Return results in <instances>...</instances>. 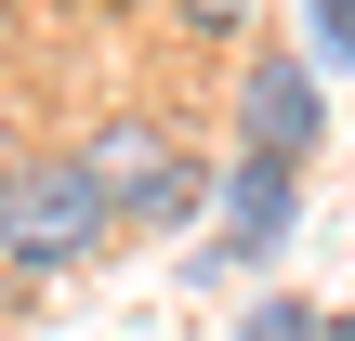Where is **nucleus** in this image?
<instances>
[{
	"label": "nucleus",
	"instance_id": "39448f33",
	"mask_svg": "<svg viewBox=\"0 0 355 341\" xmlns=\"http://www.w3.org/2000/svg\"><path fill=\"white\" fill-rule=\"evenodd\" d=\"M237 341H329V329H316V315L277 289V302H250V315H237Z\"/></svg>",
	"mask_w": 355,
	"mask_h": 341
},
{
	"label": "nucleus",
	"instance_id": "20e7f679",
	"mask_svg": "<svg viewBox=\"0 0 355 341\" xmlns=\"http://www.w3.org/2000/svg\"><path fill=\"white\" fill-rule=\"evenodd\" d=\"M290 210H303V197H290V158L250 145V158L224 171V263H263V250L290 237Z\"/></svg>",
	"mask_w": 355,
	"mask_h": 341
},
{
	"label": "nucleus",
	"instance_id": "f03ea898",
	"mask_svg": "<svg viewBox=\"0 0 355 341\" xmlns=\"http://www.w3.org/2000/svg\"><path fill=\"white\" fill-rule=\"evenodd\" d=\"M79 158H92V184H105L119 223H184V210H198V158H184L158 118H105Z\"/></svg>",
	"mask_w": 355,
	"mask_h": 341
},
{
	"label": "nucleus",
	"instance_id": "1a4fd4ad",
	"mask_svg": "<svg viewBox=\"0 0 355 341\" xmlns=\"http://www.w3.org/2000/svg\"><path fill=\"white\" fill-rule=\"evenodd\" d=\"M343 341H355V329H343Z\"/></svg>",
	"mask_w": 355,
	"mask_h": 341
},
{
	"label": "nucleus",
	"instance_id": "0eeeda50",
	"mask_svg": "<svg viewBox=\"0 0 355 341\" xmlns=\"http://www.w3.org/2000/svg\"><path fill=\"white\" fill-rule=\"evenodd\" d=\"M171 13H184V26H211V39H237V26H250V0H171Z\"/></svg>",
	"mask_w": 355,
	"mask_h": 341
},
{
	"label": "nucleus",
	"instance_id": "6e6552de",
	"mask_svg": "<svg viewBox=\"0 0 355 341\" xmlns=\"http://www.w3.org/2000/svg\"><path fill=\"white\" fill-rule=\"evenodd\" d=\"M13 158H26V145H13V118H0V184H13Z\"/></svg>",
	"mask_w": 355,
	"mask_h": 341
},
{
	"label": "nucleus",
	"instance_id": "7ed1b4c3",
	"mask_svg": "<svg viewBox=\"0 0 355 341\" xmlns=\"http://www.w3.org/2000/svg\"><path fill=\"white\" fill-rule=\"evenodd\" d=\"M237 131H250L263 158H316V131H329V105H316V66H303V53H263V66L237 79Z\"/></svg>",
	"mask_w": 355,
	"mask_h": 341
},
{
	"label": "nucleus",
	"instance_id": "423d86ee",
	"mask_svg": "<svg viewBox=\"0 0 355 341\" xmlns=\"http://www.w3.org/2000/svg\"><path fill=\"white\" fill-rule=\"evenodd\" d=\"M303 26H316V53H329V66H355V0H303Z\"/></svg>",
	"mask_w": 355,
	"mask_h": 341
},
{
	"label": "nucleus",
	"instance_id": "f257e3e1",
	"mask_svg": "<svg viewBox=\"0 0 355 341\" xmlns=\"http://www.w3.org/2000/svg\"><path fill=\"white\" fill-rule=\"evenodd\" d=\"M105 184H92V158L79 145H53V158H13V184H0V263L13 276H79L92 250H105Z\"/></svg>",
	"mask_w": 355,
	"mask_h": 341
}]
</instances>
